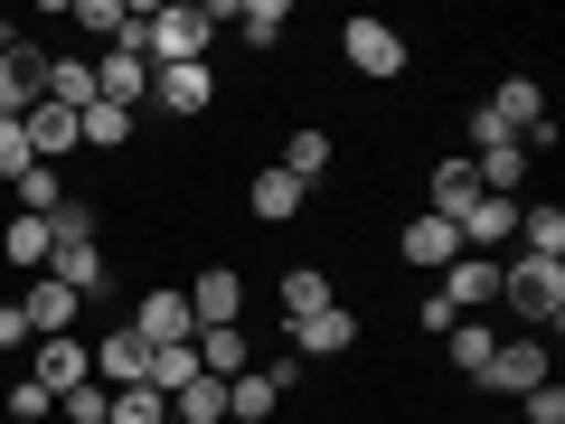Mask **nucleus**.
<instances>
[{"instance_id": "nucleus-1", "label": "nucleus", "mask_w": 565, "mask_h": 424, "mask_svg": "<svg viewBox=\"0 0 565 424\" xmlns=\"http://www.w3.org/2000/svg\"><path fill=\"white\" fill-rule=\"evenodd\" d=\"M500 303L519 311L527 340L565 330V255H509V264H500Z\"/></svg>"}, {"instance_id": "nucleus-2", "label": "nucleus", "mask_w": 565, "mask_h": 424, "mask_svg": "<svg viewBox=\"0 0 565 424\" xmlns=\"http://www.w3.org/2000/svg\"><path fill=\"white\" fill-rule=\"evenodd\" d=\"M217 47V10L207 0H161V10H141V57L151 66H207Z\"/></svg>"}, {"instance_id": "nucleus-3", "label": "nucleus", "mask_w": 565, "mask_h": 424, "mask_svg": "<svg viewBox=\"0 0 565 424\" xmlns=\"http://www.w3.org/2000/svg\"><path fill=\"white\" fill-rule=\"evenodd\" d=\"M340 57L359 66L367 85H396L415 47H405V29H386V20H349V29H340Z\"/></svg>"}, {"instance_id": "nucleus-4", "label": "nucleus", "mask_w": 565, "mask_h": 424, "mask_svg": "<svg viewBox=\"0 0 565 424\" xmlns=\"http://www.w3.org/2000/svg\"><path fill=\"white\" fill-rule=\"evenodd\" d=\"M132 330H141L151 349H180V340H199V311H189L180 283H151V293L132 303Z\"/></svg>"}, {"instance_id": "nucleus-5", "label": "nucleus", "mask_w": 565, "mask_h": 424, "mask_svg": "<svg viewBox=\"0 0 565 424\" xmlns=\"http://www.w3.org/2000/svg\"><path fill=\"white\" fill-rule=\"evenodd\" d=\"M434 293H444V303H452V321H481V311L500 303V255H452Z\"/></svg>"}, {"instance_id": "nucleus-6", "label": "nucleus", "mask_w": 565, "mask_h": 424, "mask_svg": "<svg viewBox=\"0 0 565 424\" xmlns=\"http://www.w3.org/2000/svg\"><path fill=\"white\" fill-rule=\"evenodd\" d=\"M20 321H29V340H76L85 303H76V293H66L57 274H29V293H20Z\"/></svg>"}, {"instance_id": "nucleus-7", "label": "nucleus", "mask_w": 565, "mask_h": 424, "mask_svg": "<svg viewBox=\"0 0 565 424\" xmlns=\"http://www.w3.org/2000/svg\"><path fill=\"white\" fill-rule=\"evenodd\" d=\"M282 340H292L302 368H321V359H340V349H359V311L330 303V311H311V321H282Z\"/></svg>"}, {"instance_id": "nucleus-8", "label": "nucleus", "mask_w": 565, "mask_h": 424, "mask_svg": "<svg viewBox=\"0 0 565 424\" xmlns=\"http://www.w3.org/2000/svg\"><path fill=\"white\" fill-rule=\"evenodd\" d=\"M95 95L122 104V114H141V104H151V57H141V47H104L95 57Z\"/></svg>"}, {"instance_id": "nucleus-9", "label": "nucleus", "mask_w": 565, "mask_h": 424, "mask_svg": "<svg viewBox=\"0 0 565 424\" xmlns=\"http://www.w3.org/2000/svg\"><path fill=\"white\" fill-rule=\"evenodd\" d=\"M481 386H500V396H527V386H546V340H500L490 349V368H481Z\"/></svg>"}, {"instance_id": "nucleus-10", "label": "nucleus", "mask_w": 565, "mask_h": 424, "mask_svg": "<svg viewBox=\"0 0 565 424\" xmlns=\"http://www.w3.org/2000/svg\"><path fill=\"white\" fill-rule=\"evenodd\" d=\"M189 311H199V330H236V321H245V274L207 264V274L189 283Z\"/></svg>"}, {"instance_id": "nucleus-11", "label": "nucleus", "mask_w": 565, "mask_h": 424, "mask_svg": "<svg viewBox=\"0 0 565 424\" xmlns=\"http://www.w3.org/2000/svg\"><path fill=\"white\" fill-rule=\"evenodd\" d=\"M151 104L161 114H207L217 104V66H151Z\"/></svg>"}, {"instance_id": "nucleus-12", "label": "nucleus", "mask_w": 565, "mask_h": 424, "mask_svg": "<svg viewBox=\"0 0 565 424\" xmlns=\"http://www.w3.org/2000/svg\"><path fill=\"white\" fill-rule=\"evenodd\" d=\"M471 199H481V180H471V161H462V151H452V161H434V180H424V218L462 226V218H471Z\"/></svg>"}, {"instance_id": "nucleus-13", "label": "nucleus", "mask_w": 565, "mask_h": 424, "mask_svg": "<svg viewBox=\"0 0 565 424\" xmlns=\"http://www.w3.org/2000/svg\"><path fill=\"white\" fill-rule=\"evenodd\" d=\"M302 199H311V189L292 180V170H255V180H245V218H264V226H292Z\"/></svg>"}, {"instance_id": "nucleus-14", "label": "nucleus", "mask_w": 565, "mask_h": 424, "mask_svg": "<svg viewBox=\"0 0 565 424\" xmlns=\"http://www.w3.org/2000/svg\"><path fill=\"white\" fill-rule=\"evenodd\" d=\"M452 255H462V236H452L444 218H405V226H396V264H424V274H444Z\"/></svg>"}, {"instance_id": "nucleus-15", "label": "nucleus", "mask_w": 565, "mask_h": 424, "mask_svg": "<svg viewBox=\"0 0 565 424\" xmlns=\"http://www.w3.org/2000/svg\"><path fill=\"white\" fill-rule=\"evenodd\" d=\"M95 378L104 386H141L151 378V340H141V330H104L95 340Z\"/></svg>"}, {"instance_id": "nucleus-16", "label": "nucleus", "mask_w": 565, "mask_h": 424, "mask_svg": "<svg viewBox=\"0 0 565 424\" xmlns=\"http://www.w3.org/2000/svg\"><path fill=\"white\" fill-rule=\"evenodd\" d=\"M29 378H39L47 396L85 386V378H95V349H85V330H76V340H39V368H29Z\"/></svg>"}, {"instance_id": "nucleus-17", "label": "nucleus", "mask_w": 565, "mask_h": 424, "mask_svg": "<svg viewBox=\"0 0 565 424\" xmlns=\"http://www.w3.org/2000/svg\"><path fill=\"white\" fill-rule=\"evenodd\" d=\"M47 274H57L76 303H104V293H114V264H104L95 245H57V255H47Z\"/></svg>"}, {"instance_id": "nucleus-18", "label": "nucleus", "mask_w": 565, "mask_h": 424, "mask_svg": "<svg viewBox=\"0 0 565 424\" xmlns=\"http://www.w3.org/2000/svg\"><path fill=\"white\" fill-rule=\"evenodd\" d=\"M20 132H29V161H47V170H57V151H76V114H66V104H29V123H20Z\"/></svg>"}, {"instance_id": "nucleus-19", "label": "nucleus", "mask_w": 565, "mask_h": 424, "mask_svg": "<svg viewBox=\"0 0 565 424\" xmlns=\"http://www.w3.org/2000/svg\"><path fill=\"white\" fill-rule=\"evenodd\" d=\"M452 236H462V255H471V245H509V236H519V199H490V189H481Z\"/></svg>"}, {"instance_id": "nucleus-20", "label": "nucleus", "mask_w": 565, "mask_h": 424, "mask_svg": "<svg viewBox=\"0 0 565 424\" xmlns=\"http://www.w3.org/2000/svg\"><path fill=\"white\" fill-rule=\"evenodd\" d=\"M0 255L20 264V274H47V255H57V226H47V218H29V208H20V218H10V236H0Z\"/></svg>"}, {"instance_id": "nucleus-21", "label": "nucleus", "mask_w": 565, "mask_h": 424, "mask_svg": "<svg viewBox=\"0 0 565 424\" xmlns=\"http://www.w3.org/2000/svg\"><path fill=\"white\" fill-rule=\"evenodd\" d=\"M274 405H282V386L264 378V368H245V378H226V415H236V424H274Z\"/></svg>"}, {"instance_id": "nucleus-22", "label": "nucleus", "mask_w": 565, "mask_h": 424, "mask_svg": "<svg viewBox=\"0 0 565 424\" xmlns=\"http://www.w3.org/2000/svg\"><path fill=\"white\" fill-rule=\"evenodd\" d=\"M330 303H340V293H330L321 264H292V274H282V321H311V311H330Z\"/></svg>"}, {"instance_id": "nucleus-23", "label": "nucleus", "mask_w": 565, "mask_h": 424, "mask_svg": "<svg viewBox=\"0 0 565 424\" xmlns=\"http://www.w3.org/2000/svg\"><path fill=\"white\" fill-rule=\"evenodd\" d=\"M519 245L527 255H565V208L556 199H519Z\"/></svg>"}, {"instance_id": "nucleus-24", "label": "nucleus", "mask_w": 565, "mask_h": 424, "mask_svg": "<svg viewBox=\"0 0 565 424\" xmlns=\"http://www.w3.org/2000/svg\"><path fill=\"white\" fill-rule=\"evenodd\" d=\"M274 170H292V180H330V132H321V123H302V132H292V141H282V161Z\"/></svg>"}, {"instance_id": "nucleus-25", "label": "nucleus", "mask_w": 565, "mask_h": 424, "mask_svg": "<svg viewBox=\"0 0 565 424\" xmlns=\"http://www.w3.org/2000/svg\"><path fill=\"white\" fill-rule=\"evenodd\" d=\"M47 104H66V114L104 104V95H95V66H85V57H47Z\"/></svg>"}, {"instance_id": "nucleus-26", "label": "nucleus", "mask_w": 565, "mask_h": 424, "mask_svg": "<svg viewBox=\"0 0 565 424\" xmlns=\"http://www.w3.org/2000/svg\"><path fill=\"white\" fill-rule=\"evenodd\" d=\"M490 349H500V330H481V321H452V330H444V359L462 368V378H481Z\"/></svg>"}, {"instance_id": "nucleus-27", "label": "nucleus", "mask_w": 565, "mask_h": 424, "mask_svg": "<svg viewBox=\"0 0 565 424\" xmlns=\"http://www.w3.org/2000/svg\"><path fill=\"white\" fill-rule=\"evenodd\" d=\"M199 378H245V330H199Z\"/></svg>"}, {"instance_id": "nucleus-28", "label": "nucleus", "mask_w": 565, "mask_h": 424, "mask_svg": "<svg viewBox=\"0 0 565 424\" xmlns=\"http://www.w3.org/2000/svg\"><path fill=\"white\" fill-rule=\"evenodd\" d=\"M161 415H170L161 386H114V396H104V424H161Z\"/></svg>"}, {"instance_id": "nucleus-29", "label": "nucleus", "mask_w": 565, "mask_h": 424, "mask_svg": "<svg viewBox=\"0 0 565 424\" xmlns=\"http://www.w3.org/2000/svg\"><path fill=\"white\" fill-rule=\"evenodd\" d=\"M132 123H141V114H122V104H85V114H76V132L95 141V151H122V141H132Z\"/></svg>"}, {"instance_id": "nucleus-30", "label": "nucleus", "mask_w": 565, "mask_h": 424, "mask_svg": "<svg viewBox=\"0 0 565 424\" xmlns=\"http://www.w3.org/2000/svg\"><path fill=\"white\" fill-rule=\"evenodd\" d=\"M170 415H180V424H226V386L217 378H189L180 396H170Z\"/></svg>"}, {"instance_id": "nucleus-31", "label": "nucleus", "mask_w": 565, "mask_h": 424, "mask_svg": "<svg viewBox=\"0 0 565 424\" xmlns=\"http://www.w3.org/2000/svg\"><path fill=\"white\" fill-rule=\"evenodd\" d=\"M236 29H245V47H274L282 29H292V0H245V10H236Z\"/></svg>"}, {"instance_id": "nucleus-32", "label": "nucleus", "mask_w": 565, "mask_h": 424, "mask_svg": "<svg viewBox=\"0 0 565 424\" xmlns=\"http://www.w3.org/2000/svg\"><path fill=\"white\" fill-rule=\"evenodd\" d=\"M189 378H199V340H180V349H151V378H141V386H161V396H180Z\"/></svg>"}, {"instance_id": "nucleus-33", "label": "nucleus", "mask_w": 565, "mask_h": 424, "mask_svg": "<svg viewBox=\"0 0 565 424\" xmlns=\"http://www.w3.org/2000/svg\"><path fill=\"white\" fill-rule=\"evenodd\" d=\"M20 208H29V218H57V208H66V180H57L47 161H29V170H20Z\"/></svg>"}, {"instance_id": "nucleus-34", "label": "nucleus", "mask_w": 565, "mask_h": 424, "mask_svg": "<svg viewBox=\"0 0 565 424\" xmlns=\"http://www.w3.org/2000/svg\"><path fill=\"white\" fill-rule=\"evenodd\" d=\"M0 405H10V424H47V415H57V396H47L39 378H20V386H10Z\"/></svg>"}, {"instance_id": "nucleus-35", "label": "nucleus", "mask_w": 565, "mask_h": 424, "mask_svg": "<svg viewBox=\"0 0 565 424\" xmlns=\"http://www.w3.org/2000/svg\"><path fill=\"white\" fill-rule=\"evenodd\" d=\"M47 226H57V245H95V208H85V199H66Z\"/></svg>"}, {"instance_id": "nucleus-36", "label": "nucleus", "mask_w": 565, "mask_h": 424, "mask_svg": "<svg viewBox=\"0 0 565 424\" xmlns=\"http://www.w3.org/2000/svg\"><path fill=\"white\" fill-rule=\"evenodd\" d=\"M519 415H527V424H565V386H556V378H546V386H527V396H519Z\"/></svg>"}, {"instance_id": "nucleus-37", "label": "nucleus", "mask_w": 565, "mask_h": 424, "mask_svg": "<svg viewBox=\"0 0 565 424\" xmlns=\"http://www.w3.org/2000/svg\"><path fill=\"white\" fill-rule=\"evenodd\" d=\"M20 170H29V132H20V123H0V180H20Z\"/></svg>"}, {"instance_id": "nucleus-38", "label": "nucleus", "mask_w": 565, "mask_h": 424, "mask_svg": "<svg viewBox=\"0 0 565 424\" xmlns=\"http://www.w3.org/2000/svg\"><path fill=\"white\" fill-rule=\"evenodd\" d=\"M29 340V321H20V303H0V349H20Z\"/></svg>"}, {"instance_id": "nucleus-39", "label": "nucleus", "mask_w": 565, "mask_h": 424, "mask_svg": "<svg viewBox=\"0 0 565 424\" xmlns=\"http://www.w3.org/2000/svg\"><path fill=\"white\" fill-rule=\"evenodd\" d=\"M161 424H180V415H161Z\"/></svg>"}, {"instance_id": "nucleus-40", "label": "nucleus", "mask_w": 565, "mask_h": 424, "mask_svg": "<svg viewBox=\"0 0 565 424\" xmlns=\"http://www.w3.org/2000/svg\"><path fill=\"white\" fill-rule=\"evenodd\" d=\"M47 424H57V415H47Z\"/></svg>"}]
</instances>
